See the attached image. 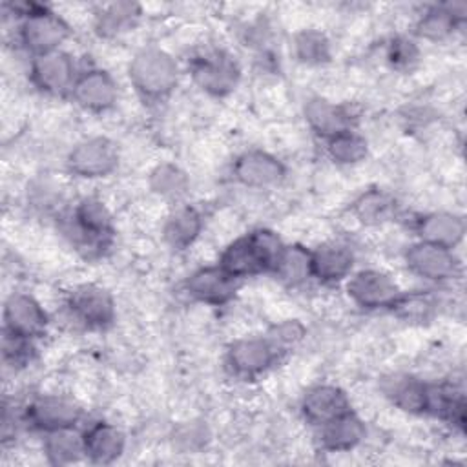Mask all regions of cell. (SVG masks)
Returning <instances> with one entry per match:
<instances>
[{
	"instance_id": "1",
	"label": "cell",
	"mask_w": 467,
	"mask_h": 467,
	"mask_svg": "<svg viewBox=\"0 0 467 467\" xmlns=\"http://www.w3.org/2000/svg\"><path fill=\"white\" fill-rule=\"evenodd\" d=\"M9 7L16 20V44L29 58L64 49V44L73 35L69 22L46 4L13 2Z\"/></svg>"
},
{
	"instance_id": "2",
	"label": "cell",
	"mask_w": 467,
	"mask_h": 467,
	"mask_svg": "<svg viewBox=\"0 0 467 467\" xmlns=\"http://www.w3.org/2000/svg\"><path fill=\"white\" fill-rule=\"evenodd\" d=\"M285 241L270 228H254L230 241L219 254L217 265L235 281L270 274Z\"/></svg>"
},
{
	"instance_id": "3",
	"label": "cell",
	"mask_w": 467,
	"mask_h": 467,
	"mask_svg": "<svg viewBox=\"0 0 467 467\" xmlns=\"http://www.w3.org/2000/svg\"><path fill=\"white\" fill-rule=\"evenodd\" d=\"M126 75L139 99L144 102H164L179 86L181 66L168 49L144 46L131 55Z\"/></svg>"
},
{
	"instance_id": "4",
	"label": "cell",
	"mask_w": 467,
	"mask_h": 467,
	"mask_svg": "<svg viewBox=\"0 0 467 467\" xmlns=\"http://www.w3.org/2000/svg\"><path fill=\"white\" fill-rule=\"evenodd\" d=\"M66 232L78 248L89 254H100L113 241L115 217L100 197L84 195L71 206Z\"/></svg>"
},
{
	"instance_id": "5",
	"label": "cell",
	"mask_w": 467,
	"mask_h": 467,
	"mask_svg": "<svg viewBox=\"0 0 467 467\" xmlns=\"http://www.w3.org/2000/svg\"><path fill=\"white\" fill-rule=\"evenodd\" d=\"M192 82L208 97L224 99L232 95L243 77L237 58L223 47H204L188 62Z\"/></svg>"
},
{
	"instance_id": "6",
	"label": "cell",
	"mask_w": 467,
	"mask_h": 467,
	"mask_svg": "<svg viewBox=\"0 0 467 467\" xmlns=\"http://www.w3.org/2000/svg\"><path fill=\"white\" fill-rule=\"evenodd\" d=\"M64 164L67 173L77 179H104L117 171L120 164V150L117 142L106 135H89L69 148Z\"/></svg>"
},
{
	"instance_id": "7",
	"label": "cell",
	"mask_w": 467,
	"mask_h": 467,
	"mask_svg": "<svg viewBox=\"0 0 467 467\" xmlns=\"http://www.w3.org/2000/svg\"><path fill=\"white\" fill-rule=\"evenodd\" d=\"M285 356L266 334L243 336L228 343L224 367L237 379H257L272 370Z\"/></svg>"
},
{
	"instance_id": "8",
	"label": "cell",
	"mask_w": 467,
	"mask_h": 467,
	"mask_svg": "<svg viewBox=\"0 0 467 467\" xmlns=\"http://www.w3.org/2000/svg\"><path fill=\"white\" fill-rule=\"evenodd\" d=\"M67 316L86 330H106L117 319L113 294L97 283L73 286L64 301Z\"/></svg>"
},
{
	"instance_id": "9",
	"label": "cell",
	"mask_w": 467,
	"mask_h": 467,
	"mask_svg": "<svg viewBox=\"0 0 467 467\" xmlns=\"http://www.w3.org/2000/svg\"><path fill=\"white\" fill-rule=\"evenodd\" d=\"M407 270L421 281L443 285L462 275V259L452 248L414 239L403 250Z\"/></svg>"
},
{
	"instance_id": "10",
	"label": "cell",
	"mask_w": 467,
	"mask_h": 467,
	"mask_svg": "<svg viewBox=\"0 0 467 467\" xmlns=\"http://www.w3.org/2000/svg\"><path fill=\"white\" fill-rule=\"evenodd\" d=\"M343 286L350 303L365 312H390L403 292L400 283L381 268H358Z\"/></svg>"
},
{
	"instance_id": "11",
	"label": "cell",
	"mask_w": 467,
	"mask_h": 467,
	"mask_svg": "<svg viewBox=\"0 0 467 467\" xmlns=\"http://www.w3.org/2000/svg\"><path fill=\"white\" fill-rule=\"evenodd\" d=\"M82 416L84 409L77 400L57 392L35 394L20 410V421L40 434L64 427H78Z\"/></svg>"
},
{
	"instance_id": "12",
	"label": "cell",
	"mask_w": 467,
	"mask_h": 467,
	"mask_svg": "<svg viewBox=\"0 0 467 467\" xmlns=\"http://www.w3.org/2000/svg\"><path fill=\"white\" fill-rule=\"evenodd\" d=\"M80 73L75 57L66 49L49 51L29 58L27 77L31 86L46 97H67Z\"/></svg>"
},
{
	"instance_id": "13",
	"label": "cell",
	"mask_w": 467,
	"mask_h": 467,
	"mask_svg": "<svg viewBox=\"0 0 467 467\" xmlns=\"http://www.w3.org/2000/svg\"><path fill=\"white\" fill-rule=\"evenodd\" d=\"M232 179L248 190H272L288 177V166L275 153L263 148H248L235 155L230 166Z\"/></svg>"
},
{
	"instance_id": "14",
	"label": "cell",
	"mask_w": 467,
	"mask_h": 467,
	"mask_svg": "<svg viewBox=\"0 0 467 467\" xmlns=\"http://www.w3.org/2000/svg\"><path fill=\"white\" fill-rule=\"evenodd\" d=\"M49 328V314L29 292H11L2 306V332L38 341Z\"/></svg>"
},
{
	"instance_id": "15",
	"label": "cell",
	"mask_w": 467,
	"mask_h": 467,
	"mask_svg": "<svg viewBox=\"0 0 467 467\" xmlns=\"http://www.w3.org/2000/svg\"><path fill=\"white\" fill-rule=\"evenodd\" d=\"M120 88L117 78L100 66L80 67L69 99L88 113H106L119 102Z\"/></svg>"
},
{
	"instance_id": "16",
	"label": "cell",
	"mask_w": 467,
	"mask_h": 467,
	"mask_svg": "<svg viewBox=\"0 0 467 467\" xmlns=\"http://www.w3.org/2000/svg\"><path fill=\"white\" fill-rule=\"evenodd\" d=\"M303 120L306 128L321 140H327L345 130L356 128V111L345 104L323 95H312L303 102Z\"/></svg>"
},
{
	"instance_id": "17",
	"label": "cell",
	"mask_w": 467,
	"mask_h": 467,
	"mask_svg": "<svg viewBox=\"0 0 467 467\" xmlns=\"http://www.w3.org/2000/svg\"><path fill=\"white\" fill-rule=\"evenodd\" d=\"M312 281L336 286L343 285L356 270V254L352 246L339 239H327L310 248Z\"/></svg>"
},
{
	"instance_id": "18",
	"label": "cell",
	"mask_w": 467,
	"mask_h": 467,
	"mask_svg": "<svg viewBox=\"0 0 467 467\" xmlns=\"http://www.w3.org/2000/svg\"><path fill=\"white\" fill-rule=\"evenodd\" d=\"M239 281L228 275L217 263L192 270L184 279V292L190 299L206 306H224L234 301Z\"/></svg>"
},
{
	"instance_id": "19",
	"label": "cell",
	"mask_w": 467,
	"mask_h": 467,
	"mask_svg": "<svg viewBox=\"0 0 467 467\" xmlns=\"http://www.w3.org/2000/svg\"><path fill=\"white\" fill-rule=\"evenodd\" d=\"M467 20L465 2H441L423 7L412 26L416 40L440 44L449 40Z\"/></svg>"
},
{
	"instance_id": "20",
	"label": "cell",
	"mask_w": 467,
	"mask_h": 467,
	"mask_svg": "<svg viewBox=\"0 0 467 467\" xmlns=\"http://www.w3.org/2000/svg\"><path fill=\"white\" fill-rule=\"evenodd\" d=\"M348 410H352V401L347 390L336 383H316L308 387L299 400V414L312 429Z\"/></svg>"
},
{
	"instance_id": "21",
	"label": "cell",
	"mask_w": 467,
	"mask_h": 467,
	"mask_svg": "<svg viewBox=\"0 0 467 467\" xmlns=\"http://www.w3.org/2000/svg\"><path fill=\"white\" fill-rule=\"evenodd\" d=\"M379 390L383 398L396 409L423 416L429 414L431 403V383L410 372H390L381 378Z\"/></svg>"
},
{
	"instance_id": "22",
	"label": "cell",
	"mask_w": 467,
	"mask_h": 467,
	"mask_svg": "<svg viewBox=\"0 0 467 467\" xmlns=\"http://www.w3.org/2000/svg\"><path fill=\"white\" fill-rule=\"evenodd\" d=\"M412 230L420 241L456 250L465 239V219L451 210H431L414 217Z\"/></svg>"
},
{
	"instance_id": "23",
	"label": "cell",
	"mask_w": 467,
	"mask_h": 467,
	"mask_svg": "<svg viewBox=\"0 0 467 467\" xmlns=\"http://www.w3.org/2000/svg\"><path fill=\"white\" fill-rule=\"evenodd\" d=\"M86 462L93 465H111L126 452V432L113 421L97 420L82 427Z\"/></svg>"
},
{
	"instance_id": "24",
	"label": "cell",
	"mask_w": 467,
	"mask_h": 467,
	"mask_svg": "<svg viewBox=\"0 0 467 467\" xmlns=\"http://www.w3.org/2000/svg\"><path fill=\"white\" fill-rule=\"evenodd\" d=\"M316 443L323 452H350L358 449L367 438V425L352 409L325 425L314 429Z\"/></svg>"
},
{
	"instance_id": "25",
	"label": "cell",
	"mask_w": 467,
	"mask_h": 467,
	"mask_svg": "<svg viewBox=\"0 0 467 467\" xmlns=\"http://www.w3.org/2000/svg\"><path fill=\"white\" fill-rule=\"evenodd\" d=\"M204 230V213L195 204L181 202L171 208L161 226V235L166 246L175 252L192 248Z\"/></svg>"
},
{
	"instance_id": "26",
	"label": "cell",
	"mask_w": 467,
	"mask_h": 467,
	"mask_svg": "<svg viewBox=\"0 0 467 467\" xmlns=\"http://www.w3.org/2000/svg\"><path fill=\"white\" fill-rule=\"evenodd\" d=\"M142 16L140 4L135 2H109L102 4L93 13V33L102 40H115L139 24Z\"/></svg>"
},
{
	"instance_id": "27",
	"label": "cell",
	"mask_w": 467,
	"mask_h": 467,
	"mask_svg": "<svg viewBox=\"0 0 467 467\" xmlns=\"http://www.w3.org/2000/svg\"><path fill=\"white\" fill-rule=\"evenodd\" d=\"M42 452L49 465L66 467L86 462L84 432L80 427H64L42 434Z\"/></svg>"
},
{
	"instance_id": "28",
	"label": "cell",
	"mask_w": 467,
	"mask_h": 467,
	"mask_svg": "<svg viewBox=\"0 0 467 467\" xmlns=\"http://www.w3.org/2000/svg\"><path fill=\"white\" fill-rule=\"evenodd\" d=\"M350 213L365 226H379L396 217L398 201L389 190L370 186L354 197L350 202Z\"/></svg>"
},
{
	"instance_id": "29",
	"label": "cell",
	"mask_w": 467,
	"mask_h": 467,
	"mask_svg": "<svg viewBox=\"0 0 467 467\" xmlns=\"http://www.w3.org/2000/svg\"><path fill=\"white\" fill-rule=\"evenodd\" d=\"M281 285L299 288L312 281L310 248L301 243H285L270 272Z\"/></svg>"
},
{
	"instance_id": "30",
	"label": "cell",
	"mask_w": 467,
	"mask_h": 467,
	"mask_svg": "<svg viewBox=\"0 0 467 467\" xmlns=\"http://www.w3.org/2000/svg\"><path fill=\"white\" fill-rule=\"evenodd\" d=\"M148 188L159 199L181 204L190 190L188 173L171 161L155 164L148 173Z\"/></svg>"
},
{
	"instance_id": "31",
	"label": "cell",
	"mask_w": 467,
	"mask_h": 467,
	"mask_svg": "<svg viewBox=\"0 0 467 467\" xmlns=\"http://www.w3.org/2000/svg\"><path fill=\"white\" fill-rule=\"evenodd\" d=\"M292 57L310 67L325 66L332 60V42L327 33L316 27H305L292 35L290 40Z\"/></svg>"
},
{
	"instance_id": "32",
	"label": "cell",
	"mask_w": 467,
	"mask_h": 467,
	"mask_svg": "<svg viewBox=\"0 0 467 467\" xmlns=\"http://www.w3.org/2000/svg\"><path fill=\"white\" fill-rule=\"evenodd\" d=\"M429 414L440 418L452 429L463 432L465 429V396L452 385L431 383Z\"/></svg>"
},
{
	"instance_id": "33",
	"label": "cell",
	"mask_w": 467,
	"mask_h": 467,
	"mask_svg": "<svg viewBox=\"0 0 467 467\" xmlns=\"http://www.w3.org/2000/svg\"><path fill=\"white\" fill-rule=\"evenodd\" d=\"M323 144L327 157L337 166H358L368 157V140L358 128L345 130Z\"/></svg>"
},
{
	"instance_id": "34",
	"label": "cell",
	"mask_w": 467,
	"mask_h": 467,
	"mask_svg": "<svg viewBox=\"0 0 467 467\" xmlns=\"http://www.w3.org/2000/svg\"><path fill=\"white\" fill-rule=\"evenodd\" d=\"M421 58V51L418 40L407 35H396L389 40L385 47V60L387 64L401 73L412 71Z\"/></svg>"
},
{
	"instance_id": "35",
	"label": "cell",
	"mask_w": 467,
	"mask_h": 467,
	"mask_svg": "<svg viewBox=\"0 0 467 467\" xmlns=\"http://www.w3.org/2000/svg\"><path fill=\"white\" fill-rule=\"evenodd\" d=\"M265 334L279 348V352L286 356L297 345H301V341L306 336V327L299 319H283L274 323Z\"/></svg>"
},
{
	"instance_id": "36",
	"label": "cell",
	"mask_w": 467,
	"mask_h": 467,
	"mask_svg": "<svg viewBox=\"0 0 467 467\" xmlns=\"http://www.w3.org/2000/svg\"><path fill=\"white\" fill-rule=\"evenodd\" d=\"M432 306H434V303H432L431 296H427L423 292L403 290L400 299L390 308V312L405 321H423L429 317Z\"/></svg>"
},
{
	"instance_id": "37",
	"label": "cell",
	"mask_w": 467,
	"mask_h": 467,
	"mask_svg": "<svg viewBox=\"0 0 467 467\" xmlns=\"http://www.w3.org/2000/svg\"><path fill=\"white\" fill-rule=\"evenodd\" d=\"M36 354V341L2 332V358L13 368L27 367Z\"/></svg>"
},
{
	"instance_id": "38",
	"label": "cell",
	"mask_w": 467,
	"mask_h": 467,
	"mask_svg": "<svg viewBox=\"0 0 467 467\" xmlns=\"http://www.w3.org/2000/svg\"><path fill=\"white\" fill-rule=\"evenodd\" d=\"M179 447L186 449V451H195V449H201L206 440H208V434H206V429L204 427H199L195 423H190V425H184L177 431L175 438Z\"/></svg>"
}]
</instances>
